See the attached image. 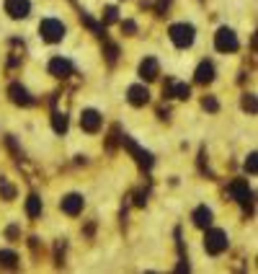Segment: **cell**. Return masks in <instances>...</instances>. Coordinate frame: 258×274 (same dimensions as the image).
<instances>
[{
    "instance_id": "d6986e66",
    "label": "cell",
    "mask_w": 258,
    "mask_h": 274,
    "mask_svg": "<svg viewBox=\"0 0 258 274\" xmlns=\"http://www.w3.org/2000/svg\"><path fill=\"white\" fill-rule=\"evenodd\" d=\"M52 127H54V132L57 134H62V132H67V116L65 114H52Z\"/></svg>"
},
{
    "instance_id": "6da1fadb",
    "label": "cell",
    "mask_w": 258,
    "mask_h": 274,
    "mask_svg": "<svg viewBox=\"0 0 258 274\" xmlns=\"http://www.w3.org/2000/svg\"><path fill=\"white\" fill-rule=\"evenodd\" d=\"M227 243H230V240H227V233L220 230V228H209L207 236H204V248H207V254H212V256L227 251Z\"/></svg>"
},
{
    "instance_id": "9a60e30c",
    "label": "cell",
    "mask_w": 258,
    "mask_h": 274,
    "mask_svg": "<svg viewBox=\"0 0 258 274\" xmlns=\"http://www.w3.org/2000/svg\"><path fill=\"white\" fill-rule=\"evenodd\" d=\"M212 80H215V65L204 60V62L196 68V83H202V86H204V83H212Z\"/></svg>"
},
{
    "instance_id": "ffe728a7",
    "label": "cell",
    "mask_w": 258,
    "mask_h": 274,
    "mask_svg": "<svg viewBox=\"0 0 258 274\" xmlns=\"http://www.w3.org/2000/svg\"><path fill=\"white\" fill-rule=\"evenodd\" d=\"M0 196L3 200H16V189L8 184V178H0Z\"/></svg>"
},
{
    "instance_id": "2e32d148",
    "label": "cell",
    "mask_w": 258,
    "mask_h": 274,
    "mask_svg": "<svg viewBox=\"0 0 258 274\" xmlns=\"http://www.w3.org/2000/svg\"><path fill=\"white\" fill-rule=\"evenodd\" d=\"M194 225L196 228H209L212 225V212L207 207H199V210L194 212Z\"/></svg>"
},
{
    "instance_id": "ba28073f",
    "label": "cell",
    "mask_w": 258,
    "mask_h": 274,
    "mask_svg": "<svg viewBox=\"0 0 258 274\" xmlns=\"http://www.w3.org/2000/svg\"><path fill=\"white\" fill-rule=\"evenodd\" d=\"M59 207H62L65 215H80V210H83V196L80 194H67L62 202H59Z\"/></svg>"
},
{
    "instance_id": "4fadbf2b",
    "label": "cell",
    "mask_w": 258,
    "mask_h": 274,
    "mask_svg": "<svg viewBox=\"0 0 258 274\" xmlns=\"http://www.w3.org/2000/svg\"><path fill=\"white\" fill-rule=\"evenodd\" d=\"M49 72L54 75V78H67V75L72 72V65H70V60L54 57L52 62H49Z\"/></svg>"
},
{
    "instance_id": "8992f818",
    "label": "cell",
    "mask_w": 258,
    "mask_h": 274,
    "mask_svg": "<svg viewBox=\"0 0 258 274\" xmlns=\"http://www.w3.org/2000/svg\"><path fill=\"white\" fill-rule=\"evenodd\" d=\"M215 47L220 52H235L238 50V36H235L233 28H220L215 34Z\"/></svg>"
},
{
    "instance_id": "7a4b0ae2",
    "label": "cell",
    "mask_w": 258,
    "mask_h": 274,
    "mask_svg": "<svg viewBox=\"0 0 258 274\" xmlns=\"http://www.w3.org/2000/svg\"><path fill=\"white\" fill-rule=\"evenodd\" d=\"M39 34H41L44 42L54 44V42H59V39L65 36V24L57 21V18H44V21L39 24Z\"/></svg>"
},
{
    "instance_id": "9c48e42d",
    "label": "cell",
    "mask_w": 258,
    "mask_h": 274,
    "mask_svg": "<svg viewBox=\"0 0 258 274\" xmlns=\"http://www.w3.org/2000/svg\"><path fill=\"white\" fill-rule=\"evenodd\" d=\"M80 127L85 132H98L101 130V114L96 109H85L83 116H80Z\"/></svg>"
},
{
    "instance_id": "cb8c5ba5",
    "label": "cell",
    "mask_w": 258,
    "mask_h": 274,
    "mask_svg": "<svg viewBox=\"0 0 258 274\" xmlns=\"http://www.w3.org/2000/svg\"><path fill=\"white\" fill-rule=\"evenodd\" d=\"M204 109H207V112H217V109H220L217 98H212V96H209V98H204Z\"/></svg>"
},
{
    "instance_id": "7402d4cb",
    "label": "cell",
    "mask_w": 258,
    "mask_h": 274,
    "mask_svg": "<svg viewBox=\"0 0 258 274\" xmlns=\"http://www.w3.org/2000/svg\"><path fill=\"white\" fill-rule=\"evenodd\" d=\"M116 13H119V10H116L114 6H109V8H106V13H103V24H114V21L119 18Z\"/></svg>"
},
{
    "instance_id": "5b68a950",
    "label": "cell",
    "mask_w": 258,
    "mask_h": 274,
    "mask_svg": "<svg viewBox=\"0 0 258 274\" xmlns=\"http://www.w3.org/2000/svg\"><path fill=\"white\" fill-rule=\"evenodd\" d=\"M230 194H233V200L240 202L246 210L253 207V192H251V186L246 184V181H240V178L233 181V184H230Z\"/></svg>"
},
{
    "instance_id": "277c9868",
    "label": "cell",
    "mask_w": 258,
    "mask_h": 274,
    "mask_svg": "<svg viewBox=\"0 0 258 274\" xmlns=\"http://www.w3.org/2000/svg\"><path fill=\"white\" fill-rule=\"evenodd\" d=\"M121 142H124V148H127L129 153L134 156V160L140 163V168H145V171H150V168H153V156H150L147 150H142L137 142L132 140V137H121Z\"/></svg>"
},
{
    "instance_id": "30bf717a",
    "label": "cell",
    "mask_w": 258,
    "mask_h": 274,
    "mask_svg": "<svg viewBox=\"0 0 258 274\" xmlns=\"http://www.w3.org/2000/svg\"><path fill=\"white\" fill-rule=\"evenodd\" d=\"M8 96H10L13 104H18V106H31V104H34V98L28 96V90H26L23 86H18V83H13V86L8 88Z\"/></svg>"
},
{
    "instance_id": "603a6c76",
    "label": "cell",
    "mask_w": 258,
    "mask_h": 274,
    "mask_svg": "<svg viewBox=\"0 0 258 274\" xmlns=\"http://www.w3.org/2000/svg\"><path fill=\"white\" fill-rule=\"evenodd\" d=\"M246 171H248V174H256V171H258V163H256V153H251V156H248V160H246Z\"/></svg>"
},
{
    "instance_id": "e0dca14e",
    "label": "cell",
    "mask_w": 258,
    "mask_h": 274,
    "mask_svg": "<svg viewBox=\"0 0 258 274\" xmlns=\"http://www.w3.org/2000/svg\"><path fill=\"white\" fill-rule=\"evenodd\" d=\"M26 215H28V218H39V215H41V200H39L36 194H31V196L26 200Z\"/></svg>"
},
{
    "instance_id": "d4e9b609",
    "label": "cell",
    "mask_w": 258,
    "mask_h": 274,
    "mask_svg": "<svg viewBox=\"0 0 258 274\" xmlns=\"http://www.w3.org/2000/svg\"><path fill=\"white\" fill-rule=\"evenodd\" d=\"M116 54H119V50L114 47V44H106V57H109V62H114Z\"/></svg>"
},
{
    "instance_id": "44dd1931",
    "label": "cell",
    "mask_w": 258,
    "mask_h": 274,
    "mask_svg": "<svg viewBox=\"0 0 258 274\" xmlns=\"http://www.w3.org/2000/svg\"><path fill=\"white\" fill-rule=\"evenodd\" d=\"M243 109L251 112V114H256L258 106H256V96H253V94H246V96H243Z\"/></svg>"
},
{
    "instance_id": "4316f807",
    "label": "cell",
    "mask_w": 258,
    "mask_h": 274,
    "mask_svg": "<svg viewBox=\"0 0 258 274\" xmlns=\"http://www.w3.org/2000/svg\"><path fill=\"white\" fill-rule=\"evenodd\" d=\"M16 236H18V228L10 225V228H8V238H16Z\"/></svg>"
},
{
    "instance_id": "52a82bcc",
    "label": "cell",
    "mask_w": 258,
    "mask_h": 274,
    "mask_svg": "<svg viewBox=\"0 0 258 274\" xmlns=\"http://www.w3.org/2000/svg\"><path fill=\"white\" fill-rule=\"evenodd\" d=\"M28 10H31L28 0H5V13L10 18H26Z\"/></svg>"
},
{
    "instance_id": "5bb4252c",
    "label": "cell",
    "mask_w": 258,
    "mask_h": 274,
    "mask_svg": "<svg viewBox=\"0 0 258 274\" xmlns=\"http://www.w3.org/2000/svg\"><path fill=\"white\" fill-rule=\"evenodd\" d=\"M165 96H171V98H189V96H191V90H189L186 83L168 80V86H165Z\"/></svg>"
},
{
    "instance_id": "7c38bea8",
    "label": "cell",
    "mask_w": 258,
    "mask_h": 274,
    "mask_svg": "<svg viewBox=\"0 0 258 274\" xmlns=\"http://www.w3.org/2000/svg\"><path fill=\"white\" fill-rule=\"evenodd\" d=\"M158 72H160V68H158V60H155V57H145L142 62H140V75H142V80H155Z\"/></svg>"
},
{
    "instance_id": "484cf974",
    "label": "cell",
    "mask_w": 258,
    "mask_h": 274,
    "mask_svg": "<svg viewBox=\"0 0 258 274\" xmlns=\"http://www.w3.org/2000/svg\"><path fill=\"white\" fill-rule=\"evenodd\" d=\"M121 28H124L127 34H137V24H134V21H124V24H121Z\"/></svg>"
},
{
    "instance_id": "3957f363",
    "label": "cell",
    "mask_w": 258,
    "mask_h": 274,
    "mask_svg": "<svg viewBox=\"0 0 258 274\" xmlns=\"http://www.w3.org/2000/svg\"><path fill=\"white\" fill-rule=\"evenodd\" d=\"M171 39L176 47H191V42H194V26L191 24H173L171 26Z\"/></svg>"
},
{
    "instance_id": "ac0fdd59",
    "label": "cell",
    "mask_w": 258,
    "mask_h": 274,
    "mask_svg": "<svg viewBox=\"0 0 258 274\" xmlns=\"http://www.w3.org/2000/svg\"><path fill=\"white\" fill-rule=\"evenodd\" d=\"M16 264H18V256L13 254V251H0V266L16 269Z\"/></svg>"
},
{
    "instance_id": "8fae6325",
    "label": "cell",
    "mask_w": 258,
    "mask_h": 274,
    "mask_svg": "<svg viewBox=\"0 0 258 274\" xmlns=\"http://www.w3.org/2000/svg\"><path fill=\"white\" fill-rule=\"evenodd\" d=\"M127 98H129L132 106H145V104L150 101V90H147L145 86H132V88L127 90Z\"/></svg>"
}]
</instances>
